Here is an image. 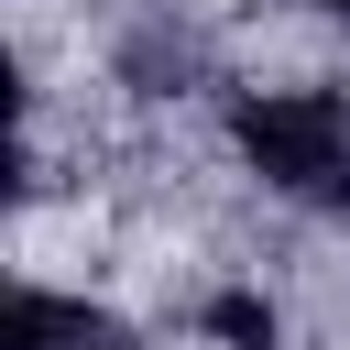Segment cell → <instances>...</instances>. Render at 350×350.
<instances>
[{
	"instance_id": "7a4b0ae2",
	"label": "cell",
	"mask_w": 350,
	"mask_h": 350,
	"mask_svg": "<svg viewBox=\"0 0 350 350\" xmlns=\"http://www.w3.org/2000/svg\"><path fill=\"white\" fill-rule=\"evenodd\" d=\"M0 350H120V328L98 306H77V295H11Z\"/></svg>"
},
{
	"instance_id": "3957f363",
	"label": "cell",
	"mask_w": 350,
	"mask_h": 350,
	"mask_svg": "<svg viewBox=\"0 0 350 350\" xmlns=\"http://www.w3.org/2000/svg\"><path fill=\"white\" fill-rule=\"evenodd\" d=\"M328 11H350V0H328Z\"/></svg>"
},
{
	"instance_id": "6da1fadb",
	"label": "cell",
	"mask_w": 350,
	"mask_h": 350,
	"mask_svg": "<svg viewBox=\"0 0 350 350\" xmlns=\"http://www.w3.org/2000/svg\"><path fill=\"white\" fill-rule=\"evenodd\" d=\"M241 153L284 197H350V98L328 88H273L241 109Z\"/></svg>"
}]
</instances>
